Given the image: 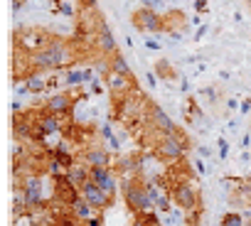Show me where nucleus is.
<instances>
[{
  "instance_id": "obj_4",
  "label": "nucleus",
  "mask_w": 251,
  "mask_h": 226,
  "mask_svg": "<svg viewBox=\"0 0 251 226\" xmlns=\"http://www.w3.org/2000/svg\"><path fill=\"white\" fill-rule=\"evenodd\" d=\"M175 206L180 211H192L197 206H204V197H202V184L200 182H180L173 192H170Z\"/></svg>"
},
{
  "instance_id": "obj_2",
  "label": "nucleus",
  "mask_w": 251,
  "mask_h": 226,
  "mask_svg": "<svg viewBox=\"0 0 251 226\" xmlns=\"http://www.w3.org/2000/svg\"><path fill=\"white\" fill-rule=\"evenodd\" d=\"M84 86H86V84H84ZM84 86L54 91V93H50V96L45 98V106H47L52 113H57L64 123H69V121H74V118H72V116H74V106L81 103V101H86L89 93H91V91H86Z\"/></svg>"
},
{
  "instance_id": "obj_31",
  "label": "nucleus",
  "mask_w": 251,
  "mask_h": 226,
  "mask_svg": "<svg viewBox=\"0 0 251 226\" xmlns=\"http://www.w3.org/2000/svg\"><path fill=\"white\" fill-rule=\"evenodd\" d=\"M197 153H200L202 158H209V155H212V150H209L207 145H197Z\"/></svg>"
},
{
  "instance_id": "obj_6",
  "label": "nucleus",
  "mask_w": 251,
  "mask_h": 226,
  "mask_svg": "<svg viewBox=\"0 0 251 226\" xmlns=\"http://www.w3.org/2000/svg\"><path fill=\"white\" fill-rule=\"evenodd\" d=\"M151 155L155 158V162H160V165H170V162H177L180 158H185V155H190L182 145H180V140L175 138V136H163L160 138V143L151 150Z\"/></svg>"
},
{
  "instance_id": "obj_16",
  "label": "nucleus",
  "mask_w": 251,
  "mask_h": 226,
  "mask_svg": "<svg viewBox=\"0 0 251 226\" xmlns=\"http://www.w3.org/2000/svg\"><path fill=\"white\" fill-rule=\"evenodd\" d=\"M67 177H69L72 184L81 192V187L89 182V165H86V162H76L72 170H67Z\"/></svg>"
},
{
  "instance_id": "obj_29",
  "label": "nucleus",
  "mask_w": 251,
  "mask_h": 226,
  "mask_svg": "<svg viewBox=\"0 0 251 226\" xmlns=\"http://www.w3.org/2000/svg\"><path fill=\"white\" fill-rule=\"evenodd\" d=\"M239 106H241V103H239V101H236L234 96H231V98H226V108H229V111H236Z\"/></svg>"
},
{
  "instance_id": "obj_14",
  "label": "nucleus",
  "mask_w": 251,
  "mask_h": 226,
  "mask_svg": "<svg viewBox=\"0 0 251 226\" xmlns=\"http://www.w3.org/2000/svg\"><path fill=\"white\" fill-rule=\"evenodd\" d=\"M197 96L204 98V103H209V106H219V103L226 106V96H224L222 86H217V84H212V86H202Z\"/></svg>"
},
{
  "instance_id": "obj_9",
  "label": "nucleus",
  "mask_w": 251,
  "mask_h": 226,
  "mask_svg": "<svg viewBox=\"0 0 251 226\" xmlns=\"http://www.w3.org/2000/svg\"><path fill=\"white\" fill-rule=\"evenodd\" d=\"M45 180H50V177H30L25 184H23V189H15V194H20L27 204H35V202H42V199H47L50 194L45 192V187H47V182Z\"/></svg>"
},
{
  "instance_id": "obj_19",
  "label": "nucleus",
  "mask_w": 251,
  "mask_h": 226,
  "mask_svg": "<svg viewBox=\"0 0 251 226\" xmlns=\"http://www.w3.org/2000/svg\"><path fill=\"white\" fill-rule=\"evenodd\" d=\"M219 226H244V211L229 209L219 216Z\"/></svg>"
},
{
  "instance_id": "obj_26",
  "label": "nucleus",
  "mask_w": 251,
  "mask_h": 226,
  "mask_svg": "<svg viewBox=\"0 0 251 226\" xmlns=\"http://www.w3.org/2000/svg\"><path fill=\"white\" fill-rule=\"evenodd\" d=\"M192 162H195V167H197V172H200V175H204V172H207V165H204V160H202V158H195Z\"/></svg>"
},
{
  "instance_id": "obj_10",
  "label": "nucleus",
  "mask_w": 251,
  "mask_h": 226,
  "mask_svg": "<svg viewBox=\"0 0 251 226\" xmlns=\"http://www.w3.org/2000/svg\"><path fill=\"white\" fill-rule=\"evenodd\" d=\"M148 121L155 126V128H160V131H165V133H173V128H175V123H173V118L168 116V113L163 111V106L158 103V101H148Z\"/></svg>"
},
{
  "instance_id": "obj_5",
  "label": "nucleus",
  "mask_w": 251,
  "mask_h": 226,
  "mask_svg": "<svg viewBox=\"0 0 251 226\" xmlns=\"http://www.w3.org/2000/svg\"><path fill=\"white\" fill-rule=\"evenodd\" d=\"M131 25L138 32H153V35H163V13L153 10V8H136L131 13Z\"/></svg>"
},
{
  "instance_id": "obj_18",
  "label": "nucleus",
  "mask_w": 251,
  "mask_h": 226,
  "mask_svg": "<svg viewBox=\"0 0 251 226\" xmlns=\"http://www.w3.org/2000/svg\"><path fill=\"white\" fill-rule=\"evenodd\" d=\"M170 136H175V138L180 140V145H182L187 153H192V150L197 148V143L192 140V136H190V133H187L182 126H177V123H175V128H173V133H170Z\"/></svg>"
},
{
  "instance_id": "obj_32",
  "label": "nucleus",
  "mask_w": 251,
  "mask_h": 226,
  "mask_svg": "<svg viewBox=\"0 0 251 226\" xmlns=\"http://www.w3.org/2000/svg\"><path fill=\"white\" fill-rule=\"evenodd\" d=\"M180 89H182V93H190V81L187 79H180Z\"/></svg>"
},
{
  "instance_id": "obj_12",
  "label": "nucleus",
  "mask_w": 251,
  "mask_h": 226,
  "mask_svg": "<svg viewBox=\"0 0 251 226\" xmlns=\"http://www.w3.org/2000/svg\"><path fill=\"white\" fill-rule=\"evenodd\" d=\"M96 45H99L101 59L111 57V54L118 49V45H116V37H113V32H111L108 23H103V25H101V30H99V35H96Z\"/></svg>"
},
{
  "instance_id": "obj_8",
  "label": "nucleus",
  "mask_w": 251,
  "mask_h": 226,
  "mask_svg": "<svg viewBox=\"0 0 251 226\" xmlns=\"http://www.w3.org/2000/svg\"><path fill=\"white\" fill-rule=\"evenodd\" d=\"M81 197H84V199H86L91 206H96L99 211H108V209L116 204V199H111V197H108V194H106V192H103L99 184H94L91 180L81 187Z\"/></svg>"
},
{
  "instance_id": "obj_24",
  "label": "nucleus",
  "mask_w": 251,
  "mask_h": 226,
  "mask_svg": "<svg viewBox=\"0 0 251 226\" xmlns=\"http://www.w3.org/2000/svg\"><path fill=\"white\" fill-rule=\"evenodd\" d=\"M239 111H241V116H249V113H251V96H246V98L241 101Z\"/></svg>"
},
{
  "instance_id": "obj_1",
  "label": "nucleus",
  "mask_w": 251,
  "mask_h": 226,
  "mask_svg": "<svg viewBox=\"0 0 251 226\" xmlns=\"http://www.w3.org/2000/svg\"><path fill=\"white\" fill-rule=\"evenodd\" d=\"M121 199L131 214H141L148 209H155L151 194H148V177L146 172H138L133 180H128L126 184H121Z\"/></svg>"
},
{
  "instance_id": "obj_3",
  "label": "nucleus",
  "mask_w": 251,
  "mask_h": 226,
  "mask_svg": "<svg viewBox=\"0 0 251 226\" xmlns=\"http://www.w3.org/2000/svg\"><path fill=\"white\" fill-rule=\"evenodd\" d=\"M57 37V32L47 30V27H32V25H20L15 32H13V47L23 49V52H40L42 47H47L52 40Z\"/></svg>"
},
{
  "instance_id": "obj_20",
  "label": "nucleus",
  "mask_w": 251,
  "mask_h": 226,
  "mask_svg": "<svg viewBox=\"0 0 251 226\" xmlns=\"http://www.w3.org/2000/svg\"><path fill=\"white\" fill-rule=\"evenodd\" d=\"M217 148H219V160H226V158H229V140H226L224 136L217 140Z\"/></svg>"
},
{
  "instance_id": "obj_17",
  "label": "nucleus",
  "mask_w": 251,
  "mask_h": 226,
  "mask_svg": "<svg viewBox=\"0 0 251 226\" xmlns=\"http://www.w3.org/2000/svg\"><path fill=\"white\" fill-rule=\"evenodd\" d=\"M86 84V71L79 69V67H72V69H64V86L67 89H76V86H84Z\"/></svg>"
},
{
  "instance_id": "obj_23",
  "label": "nucleus",
  "mask_w": 251,
  "mask_h": 226,
  "mask_svg": "<svg viewBox=\"0 0 251 226\" xmlns=\"http://www.w3.org/2000/svg\"><path fill=\"white\" fill-rule=\"evenodd\" d=\"M207 30H209V25H197V32H195L192 42H195V45H197V42H202V37L207 35Z\"/></svg>"
},
{
  "instance_id": "obj_25",
  "label": "nucleus",
  "mask_w": 251,
  "mask_h": 226,
  "mask_svg": "<svg viewBox=\"0 0 251 226\" xmlns=\"http://www.w3.org/2000/svg\"><path fill=\"white\" fill-rule=\"evenodd\" d=\"M141 5L153 8V10H160V8H163V0H141Z\"/></svg>"
},
{
  "instance_id": "obj_30",
  "label": "nucleus",
  "mask_w": 251,
  "mask_h": 226,
  "mask_svg": "<svg viewBox=\"0 0 251 226\" xmlns=\"http://www.w3.org/2000/svg\"><path fill=\"white\" fill-rule=\"evenodd\" d=\"M146 47H148V49H160L163 45H160L158 40H146Z\"/></svg>"
},
{
  "instance_id": "obj_27",
  "label": "nucleus",
  "mask_w": 251,
  "mask_h": 226,
  "mask_svg": "<svg viewBox=\"0 0 251 226\" xmlns=\"http://www.w3.org/2000/svg\"><path fill=\"white\" fill-rule=\"evenodd\" d=\"M94 5H99L96 0H76V8H94Z\"/></svg>"
},
{
  "instance_id": "obj_15",
  "label": "nucleus",
  "mask_w": 251,
  "mask_h": 226,
  "mask_svg": "<svg viewBox=\"0 0 251 226\" xmlns=\"http://www.w3.org/2000/svg\"><path fill=\"white\" fill-rule=\"evenodd\" d=\"M72 211H74V216L79 219V221H91L96 214H106V211H99L96 206H91L84 197H79L76 202H74V206H72Z\"/></svg>"
},
{
  "instance_id": "obj_11",
  "label": "nucleus",
  "mask_w": 251,
  "mask_h": 226,
  "mask_svg": "<svg viewBox=\"0 0 251 226\" xmlns=\"http://www.w3.org/2000/svg\"><path fill=\"white\" fill-rule=\"evenodd\" d=\"M182 118L187 126H197L204 121V113H202V106L197 101L195 93H185V103H182Z\"/></svg>"
},
{
  "instance_id": "obj_7",
  "label": "nucleus",
  "mask_w": 251,
  "mask_h": 226,
  "mask_svg": "<svg viewBox=\"0 0 251 226\" xmlns=\"http://www.w3.org/2000/svg\"><path fill=\"white\" fill-rule=\"evenodd\" d=\"M190 25H192L190 15L180 8H170L163 13V35H168L173 40H182V35L187 32Z\"/></svg>"
},
{
  "instance_id": "obj_22",
  "label": "nucleus",
  "mask_w": 251,
  "mask_h": 226,
  "mask_svg": "<svg viewBox=\"0 0 251 226\" xmlns=\"http://www.w3.org/2000/svg\"><path fill=\"white\" fill-rule=\"evenodd\" d=\"M195 13H200V15H204V13H209V0H195Z\"/></svg>"
},
{
  "instance_id": "obj_13",
  "label": "nucleus",
  "mask_w": 251,
  "mask_h": 226,
  "mask_svg": "<svg viewBox=\"0 0 251 226\" xmlns=\"http://www.w3.org/2000/svg\"><path fill=\"white\" fill-rule=\"evenodd\" d=\"M153 71L158 74L160 81H165V84H170V86H173V81L180 79V71H177V67H175L170 59H158V62L153 64Z\"/></svg>"
},
{
  "instance_id": "obj_28",
  "label": "nucleus",
  "mask_w": 251,
  "mask_h": 226,
  "mask_svg": "<svg viewBox=\"0 0 251 226\" xmlns=\"http://www.w3.org/2000/svg\"><path fill=\"white\" fill-rule=\"evenodd\" d=\"M27 3H30V0H13V10H15V13H20Z\"/></svg>"
},
{
  "instance_id": "obj_33",
  "label": "nucleus",
  "mask_w": 251,
  "mask_h": 226,
  "mask_svg": "<svg viewBox=\"0 0 251 226\" xmlns=\"http://www.w3.org/2000/svg\"><path fill=\"white\" fill-rule=\"evenodd\" d=\"M62 3H64V0H50V5H52V8H57V5H62Z\"/></svg>"
},
{
  "instance_id": "obj_21",
  "label": "nucleus",
  "mask_w": 251,
  "mask_h": 226,
  "mask_svg": "<svg viewBox=\"0 0 251 226\" xmlns=\"http://www.w3.org/2000/svg\"><path fill=\"white\" fill-rule=\"evenodd\" d=\"M89 91H91V96H101V93H103V91H108V89H106V84H103V81H96V79H94V81L89 84Z\"/></svg>"
}]
</instances>
